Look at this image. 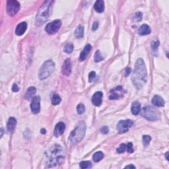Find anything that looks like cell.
I'll use <instances>...</instances> for the list:
<instances>
[{"instance_id":"31","label":"cell","mask_w":169,"mask_h":169,"mask_svg":"<svg viewBox=\"0 0 169 169\" xmlns=\"http://www.w3.org/2000/svg\"><path fill=\"white\" fill-rule=\"evenodd\" d=\"M127 151V144L122 143L120 145V147L117 149V152L118 153H122Z\"/></svg>"},{"instance_id":"41","label":"cell","mask_w":169,"mask_h":169,"mask_svg":"<svg viewBox=\"0 0 169 169\" xmlns=\"http://www.w3.org/2000/svg\"><path fill=\"white\" fill-rule=\"evenodd\" d=\"M41 133H43V134H45L46 133V130L44 129H42L41 130Z\"/></svg>"},{"instance_id":"21","label":"cell","mask_w":169,"mask_h":169,"mask_svg":"<svg viewBox=\"0 0 169 169\" xmlns=\"http://www.w3.org/2000/svg\"><path fill=\"white\" fill-rule=\"evenodd\" d=\"M151 30L150 29V27L147 25H142V26L140 27V29H139L138 32L140 35H147L151 33Z\"/></svg>"},{"instance_id":"16","label":"cell","mask_w":169,"mask_h":169,"mask_svg":"<svg viewBox=\"0 0 169 169\" xmlns=\"http://www.w3.org/2000/svg\"><path fill=\"white\" fill-rule=\"evenodd\" d=\"M92 49V46L90 44H87L86 46H85V48L83 49V51L81 52L80 54V56H79V61L81 62H83L84 61V60L87 58V57L88 56V55H89V52H90V50Z\"/></svg>"},{"instance_id":"26","label":"cell","mask_w":169,"mask_h":169,"mask_svg":"<svg viewBox=\"0 0 169 169\" xmlns=\"http://www.w3.org/2000/svg\"><path fill=\"white\" fill-rule=\"evenodd\" d=\"M61 100H62L61 98H60L58 95L54 94L52 97V104L54 106L58 105L61 102Z\"/></svg>"},{"instance_id":"35","label":"cell","mask_w":169,"mask_h":169,"mask_svg":"<svg viewBox=\"0 0 169 169\" xmlns=\"http://www.w3.org/2000/svg\"><path fill=\"white\" fill-rule=\"evenodd\" d=\"M96 77V74L95 72H91L89 75V81L93 82V80L95 79Z\"/></svg>"},{"instance_id":"39","label":"cell","mask_w":169,"mask_h":169,"mask_svg":"<svg viewBox=\"0 0 169 169\" xmlns=\"http://www.w3.org/2000/svg\"><path fill=\"white\" fill-rule=\"evenodd\" d=\"M98 27V22L97 21H96L93 25V27H92L93 31H96V30H97Z\"/></svg>"},{"instance_id":"10","label":"cell","mask_w":169,"mask_h":169,"mask_svg":"<svg viewBox=\"0 0 169 169\" xmlns=\"http://www.w3.org/2000/svg\"><path fill=\"white\" fill-rule=\"evenodd\" d=\"M31 109L32 112L33 114H38L40 112V98L39 96H36L32 98L31 104Z\"/></svg>"},{"instance_id":"5","label":"cell","mask_w":169,"mask_h":169,"mask_svg":"<svg viewBox=\"0 0 169 169\" xmlns=\"http://www.w3.org/2000/svg\"><path fill=\"white\" fill-rule=\"evenodd\" d=\"M55 69V64L52 60H47L40 67L39 77L40 80H44L51 75Z\"/></svg>"},{"instance_id":"22","label":"cell","mask_w":169,"mask_h":169,"mask_svg":"<svg viewBox=\"0 0 169 169\" xmlns=\"http://www.w3.org/2000/svg\"><path fill=\"white\" fill-rule=\"evenodd\" d=\"M36 89L34 87H30L27 89L26 93L25 95V98L27 100H30L33 97V95L36 93Z\"/></svg>"},{"instance_id":"23","label":"cell","mask_w":169,"mask_h":169,"mask_svg":"<svg viewBox=\"0 0 169 169\" xmlns=\"http://www.w3.org/2000/svg\"><path fill=\"white\" fill-rule=\"evenodd\" d=\"M84 35V28L82 25H79L75 31V36L77 39H81Z\"/></svg>"},{"instance_id":"33","label":"cell","mask_w":169,"mask_h":169,"mask_svg":"<svg viewBox=\"0 0 169 169\" xmlns=\"http://www.w3.org/2000/svg\"><path fill=\"white\" fill-rule=\"evenodd\" d=\"M143 18V14L142 12H137L135 14V19L136 21L140 22L142 20Z\"/></svg>"},{"instance_id":"8","label":"cell","mask_w":169,"mask_h":169,"mask_svg":"<svg viewBox=\"0 0 169 169\" xmlns=\"http://www.w3.org/2000/svg\"><path fill=\"white\" fill-rule=\"evenodd\" d=\"M61 25L62 21L60 20H55L48 24L45 28V30L49 34H54L59 31Z\"/></svg>"},{"instance_id":"32","label":"cell","mask_w":169,"mask_h":169,"mask_svg":"<svg viewBox=\"0 0 169 169\" xmlns=\"http://www.w3.org/2000/svg\"><path fill=\"white\" fill-rule=\"evenodd\" d=\"M77 113L79 114H83L85 111V107L83 104H79L77 107Z\"/></svg>"},{"instance_id":"30","label":"cell","mask_w":169,"mask_h":169,"mask_svg":"<svg viewBox=\"0 0 169 169\" xmlns=\"http://www.w3.org/2000/svg\"><path fill=\"white\" fill-rule=\"evenodd\" d=\"M151 140V136L147 135H145L143 136V145H144L145 146H147L149 144Z\"/></svg>"},{"instance_id":"29","label":"cell","mask_w":169,"mask_h":169,"mask_svg":"<svg viewBox=\"0 0 169 169\" xmlns=\"http://www.w3.org/2000/svg\"><path fill=\"white\" fill-rule=\"evenodd\" d=\"M74 50V45L72 44H67L66 46H65L64 52L67 54H71Z\"/></svg>"},{"instance_id":"24","label":"cell","mask_w":169,"mask_h":169,"mask_svg":"<svg viewBox=\"0 0 169 169\" xmlns=\"http://www.w3.org/2000/svg\"><path fill=\"white\" fill-rule=\"evenodd\" d=\"M103 157H104V154L101 151H98V152L95 153L93 156V159L96 163L99 162L100 161H101Z\"/></svg>"},{"instance_id":"36","label":"cell","mask_w":169,"mask_h":169,"mask_svg":"<svg viewBox=\"0 0 169 169\" xmlns=\"http://www.w3.org/2000/svg\"><path fill=\"white\" fill-rule=\"evenodd\" d=\"M100 132H101L103 134H107L108 132H109V128H108V126H103L101 128V130H100Z\"/></svg>"},{"instance_id":"15","label":"cell","mask_w":169,"mask_h":169,"mask_svg":"<svg viewBox=\"0 0 169 169\" xmlns=\"http://www.w3.org/2000/svg\"><path fill=\"white\" fill-rule=\"evenodd\" d=\"M27 29V24L26 22H22L19 23L15 29V33L18 36H21L23 34Z\"/></svg>"},{"instance_id":"4","label":"cell","mask_w":169,"mask_h":169,"mask_svg":"<svg viewBox=\"0 0 169 169\" xmlns=\"http://www.w3.org/2000/svg\"><path fill=\"white\" fill-rule=\"evenodd\" d=\"M85 132H86V124L84 122H81L70 133L68 139L69 143L73 145L77 144L84 137Z\"/></svg>"},{"instance_id":"37","label":"cell","mask_w":169,"mask_h":169,"mask_svg":"<svg viewBox=\"0 0 169 169\" xmlns=\"http://www.w3.org/2000/svg\"><path fill=\"white\" fill-rule=\"evenodd\" d=\"M131 72H132V70H131V69H130V67H127V68H126L125 72H124L125 76H126V77L128 76V75H129L131 74Z\"/></svg>"},{"instance_id":"42","label":"cell","mask_w":169,"mask_h":169,"mask_svg":"<svg viewBox=\"0 0 169 169\" xmlns=\"http://www.w3.org/2000/svg\"><path fill=\"white\" fill-rule=\"evenodd\" d=\"M168 152H166V160H167V161H168Z\"/></svg>"},{"instance_id":"17","label":"cell","mask_w":169,"mask_h":169,"mask_svg":"<svg viewBox=\"0 0 169 169\" xmlns=\"http://www.w3.org/2000/svg\"><path fill=\"white\" fill-rule=\"evenodd\" d=\"M152 103L153 105L156 106V107H164V105H165V102L161 96L155 95L152 98Z\"/></svg>"},{"instance_id":"1","label":"cell","mask_w":169,"mask_h":169,"mask_svg":"<svg viewBox=\"0 0 169 169\" xmlns=\"http://www.w3.org/2000/svg\"><path fill=\"white\" fill-rule=\"evenodd\" d=\"M132 79L133 85L137 89H141L147 82V69H146L145 62L142 58L138 59L136 61Z\"/></svg>"},{"instance_id":"19","label":"cell","mask_w":169,"mask_h":169,"mask_svg":"<svg viewBox=\"0 0 169 169\" xmlns=\"http://www.w3.org/2000/svg\"><path fill=\"white\" fill-rule=\"evenodd\" d=\"M94 9L98 13H102L104 10V2L102 0H98L94 5Z\"/></svg>"},{"instance_id":"7","label":"cell","mask_w":169,"mask_h":169,"mask_svg":"<svg viewBox=\"0 0 169 169\" xmlns=\"http://www.w3.org/2000/svg\"><path fill=\"white\" fill-rule=\"evenodd\" d=\"M20 7L21 6L19 1L16 0H9L7 2L6 10L7 14L11 17L15 16L19 12Z\"/></svg>"},{"instance_id":"2","label":"cell","mask_w":169,"mask_h":169,"mask_svg":"<svg viewBox=\"0 0 169 169\" xmlns=\"http://www.w3.org/2000/svg\"><path fill=\"white\" fill-rule=\"evenodd\" d=\"M46 158V165L48 168L54 167V166L62 164L64 162V150L60 145L55 144L45 153Z\"/></svg>"},{"instance_id":"14","label":"cell","mask_w":169,"mask_h":169,"mask_svg":"<svg viewBox=\"0 0 169 169\" xmlns=\"http://www.w3.org/2000/svg\"><path fill=\"white\" fill-rule=\"evenodd\" d=\"M65 129V125L64 123L63 122H59L58 123L56 126H55V129H54V135L56 137H58L59 136L62 135L64 133V131Z\"/></svg>"},{"instance_id":"43","label":"cell","mask_w":169,"mask_h":169,"mask_svg":"<svg viewBox=\"0 0 169 169\" xmlns=\"http://www.w3.org/2000/svg\"><path fill=\"white\" fill-rule=\"evenodd\" d=\"M3 133H4V130H3V128H1V137H2V135H3Z\"/></svg>"},{"instance_id":"38","label":"cell","mask_w":169,"mask_h":169,"mask_svg":"<svg viewBox=\"0 0 169 169\" xmlns=\"http://www.w3.org/2000/svg\"><path fill=\"white\" fill-rule=\"evenodd\" d=\"M19 87L17 86V85L15 84H13V87H12V90L13 92H18L19 91Z\"/></svg>"},{"instance_id":"12","label":"cell","mask_w":169,"mask_h":169,"mask_svg":"<svg viewBox=\"0 0 169 169\" xmlns=\"http://www.w3.org/2000/svg\"><path fill=\"white\" fill-rule=\"evenodd\" d=\"M72 70V62L69 59H67L65 60V62L64 63V64L62 65V74L64 75H66L68 76L71 74Z\"/></svg>"},{"instance_id":"18","label":"cell","mask_w":169,"mask_h":169,"mask_svg":"<svg viewBox=\"0 0 169 169\" xmlns=\"http://www.w3.org/2000/svg\"><path fill=\"white\" fill-rule=\"evenodd\" d=\"M16 124H17V120L15 118L13 117H11L9 118V120L8 122H7V128L9 133H13L14 132Z\"/></svg>"},{"instance_id":"13","label":"cell","mask_w":169,"mask_h":169,"mask_svg":"<svg viewBox=\"0 0 169 169\" xmlns=\"http://www.w3.org/2000/svg\"><path fill=\"white\" fill-rule=\"evenodd\" d=\"M103 94L102 92L98 91L95 93L92 98V102L96 107H99L102 104Z\"/></svg>"},{"instance_id":"11","label":"cell","mask_w":169,"mask_h":169,"mask_svg":"<svg viewBox=\"0 0 169 169\" xmlns=\"http://www.w3.org/2000/svg\"><path fill=\"white\" fill-rule=\"evenodd\" d=\"M123 91V88L121 86H118L110 90V95L109 99L110 100H116L119 99L121 97H123L122 92Z\"/></svg>"},{"instance_id":"28","label":"cell","mask_w":169,"mask_h":169,"mask_svg":"<svg viewBox=\"0 0 169 169\" xmlns=\"http://www.w3.org/2000/svg\"><path fill=\"white\" fill-rule=\"evenodd\" d=\"M94 60H95V62H99L100 61H102V60H103V58L102 56V55L101 54H100V52L99 50H97V52H95V55H94Z\"/></svg>"},{"instance_id":"25","label":"cell","mask_w":169,"mask_h":169,"mask_svg":"<svg viewBox=\"0 0 169 169\" xmlns=\"http://www.w3.org/2000/svg\"><path fill=\"white\" fill-rule=\"evenodd\" d=\"M159 45H160V42L158 40L152 42V43H151V50H152L153 54L157 55V50Z\"/></svg>"},{"instance_id":"3","label":"cell","mask_w":169,"mask_h":169,"mask_svg":"<svg viewBox=\"0 0 169 169\" xmlns=\"http://www.w3.org/2000/svg\"><path fill=\"white\" fill-rule=\"evenodd\" d=\"M53 3L52 1H46L40 7L35 19V25L36 26H41L48 19L52 13Z\"/></svg>"},{"instance_id":"40","label":"cell","mask_w":169,"mask_h":169,"mask_svg":"<svg viewBox=\"0 0 169 169\" xmlns=\"http://www.w3.org/2000/svg\"><path fill=\"white\" fill-rule=\"evenodd\" d=\"M135 168V166H133V165H128L125 166V168Z\"/></svg>"},{"instance_id":"9","label":"cell","mask_w":169,"mask_h":169,"mask_svg":"<svg viewBox=\"0 0 169 169\" xmlns=\"http://www.w3.org/2000/svg\"><path fill=\"white\" fill-rule=\"evenodd\" d=\"M133 124V121L131 120H121L117 125V130L120 133H124L127 132L129 128Z\"/></svg>"},{"instance_id":"27","label":"cell","mask_w":169,"mask_h":169,"mask_svg":"<svg viewBox=\"0 0 169 169\" xmlns=\"http://www.w3.org/2000/svg\"><path fill=\"white\" fill-rule=\"evenodd\" d=\"M79 166L82 169L90 168L92 167V164L90 161H82L80 163Z\"/></svg>"},{"instance_id":"20","label":"cell","mask_w":169,"mask_h":169,"mask_svg":"<svg viewBox=\"0 0 169 169\" xmlns=\"http://www.w3.org/2000/svg\"><path fill=\"white\" fill-rule=\"evenodd\" d=\"M131 110L133 114L137 115L140 114L141 111V104L140 102L135 101L132 103V107H131Z\"/></svg>"},{"instance_id":"6","label":"cell","mask_w":169,"mask_h":169,"mask_svg":"<svg viewBox=\"0 0 169 169\" xmlns=\"http://www.w3.org/2000/svg\"><path fill=\"white\" fill-rule=\"evenodd\" d=\"M141 112L142 116L149 121L157 120L161 117L159 111L153 107H146L143 108Z\"/></svg>"},{"instance_id":"34","label":"cell","mask_w":169,"mask_h":169,"mask_svg":"<svg viewBox=\"0 0 169 169\" xmlns=\"http://www.w3.org/2000/svg\"><path fill=\"white\" fill-rule=\"evenodd\" d=\"M127 152L130 153H132L133 152V144L132 143H128L127 144Z\"/></svg>"}]
</instances>
